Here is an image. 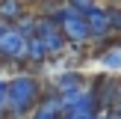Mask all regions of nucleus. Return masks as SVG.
<instances>
[{
	"instance_id": "f257e3e1",
	"label": "nucleus",
	"mask_w": 121,
	"mask_h": 119,
	"mask_svg": "<svg viewBox=\"0 0 121 119\" xmlns=\"http://www.w3.org/2000/svg\"><path fill=\"white\" fill-rule=\"evenodd\" d=\"M50 21L56 24L59 30H62V36H65V42H71V45H86V42H92V36H89V24H86V18L80 15V12H74L71 9V3H65V6H50Z\"/></svg>"
},
{
	"instance_id": "f03ea898",
	"label": "nucleus",
	"mask_w": 121,
	"mask_h": 119,
	"mask_svg": "<svg viewBox=\"0 0 121 119\" xmlns=\"http://www.w3.org/2000/svg\"><path fill=\"white\" fill-rule=\"evenodd\" d=\"M6 98H9V110L15 116H24L39 101V83L33 77H15L12 83H6Z\"/></svg>"
},
{
	"instance_id": "7ed1b4c3",
	"label": "nucleus",
	"mask_w": 121,
	"mask_h": 119,
	"mask_svg": "<svg viewBox=\"0 0 121 119\" xmlns=\"http://www.w3.org/2000/svg\"><path fill=\"white\" fill-rule=\"evenodd\" d=\"M35 39L41 42V48H44L47 57L62 54L65 45H68V42H65V36H62V30H59L50 18H39V21H35Z\"/></svg>"
},
{
	"instance_id": "20e7f679",
	"label": "nucleus",
	"mask_w": 121,
	"mask_h": 119,
	"mask_svg": "<svg viewBox=\"0 0 121 119\" xmlns=\"http://www.w3.org/2000/svg\"><path fill=\"white\" fill-rule=\"evenodd\" d=\"M86 24H89V36H92V42L106 39V36L112 33V24H109V6H98V3H95V9L86 15Z\"/></svg>"
},
{
	"instance_id": "39448f33",
	"label": "nucleus",
	"mask_w": 121,
	"mask_h": 119,
	"mask_svg": "<svg viewBox=\"0 0 121 119\" xmlns=\"http://www.w3.org/2000/svg\"><path fill=\"white\" fill-rule=\"evenodd\" d=\"M0 57L3 60H24L27 57V39L15 27H6V33L0 36Z\"/></svg>"
},
{
	"instance_id": "423d86ee",
	"label": "nucleus",
	"mask_w": 121,
	"mask_h": 119,
	"mask_svg": "<svg viewBox=\"0 0 121 119\" xmlns=\"http://www.w3.org/2000/svg\"><path fill=\"white\" fill-rule=\"evenodd\" d=\"M80 89H86V77L80 71H62L56 77V92L59 95H71V92H80Z\"/></svg>"
},
{
	"instance_id": "0eeeda50",
	"label": "nucleus",
	"mask_w": 121,
	"mask_h": 119,
	"mask_svg": "<svg viewBox=\"0 0 121 119\" xmlns=\"http://www.w3.org/2000/svg\"><path fill=\"white\" fill-rule=\"evenodd\" d=\"M59 116H62V98H59V92H47L33 119H59Z\"/></svg>"
},
{
	"instance_id": "6e6552de",
	"label": "nucleus",
	"mask_w": 121,
	"mask_h": 119,
	"mask_svg": "<svg viewBox=\"0 0 121 119\" xmlns=\"http://www.w3.org/2000/svg\"><path fill=\"white\" fill-rule=\"evenodd\" d=\"M100 63H104L106 69L118 71L121 69V51H115V48H112V51H104V54H100Z\"/></svg>"
},
{
	"instance_id": "1a4fd4ad",
	"label": "nucleus",
	"mask_w": 121,
	"mask_h": 119,
	"mask_svg": "<svg viewBox=\"0 0 121 119\" xmlns=\"http://www.w3.org/2000/svg\"><path fill=\"white\" fill-rule=\"evenodd\" d=\"M18 12H21V3H0V18H3V24L9 21V18H18Z\"/></svg>"
},
{
	"instance_id": "9d476101",
	"label": "nucleus",
	"mask_w": 121,
	"mask_h": 119,
	"mask_svg": "<svg viewBox=\"0 0 121 119\" xmlns=\"http://www.w3.org/2000/svg\"><path fill=\"white\" fill-rule=\"evenodd\" d=\"M109 24L112 33H121V6H109Z\"/></svg>"
},
{
	"instance_id": "9b49d317",
	"label": "nucleus",
	"mask_w": 121,
	"mask_h": 119,
	"mask_svg": "<svg viewBox=\"0 0 121 119\" xmlns=\"http://www.w3.org/2000/svg\"><path fill=\"white\" fill-rule=\"evenodd\" d=\"M9 113V98H6V83L0 80V119Z\"/></svg>"
},
{
	"instance_id": "f8f14e48",
	"label": "nucleus",
	"mask_w": 121,
	"mask_h": 119,
	"mask_svg": "<svg viewBox=\"0 0 121 119\" xmlns=\"http://www.w3.org/2000/svg\"><path fill=\"white\" fill-rule=\"evenodd\" d=\"M98 119H121V113H109V116H98Z\"/></svg>"
},
{
	"instance_id": "ddd939ff",
	"label": "nucleus",
	"mask_w": 121,
	"mask_h": 119,
	"mask_svg": "<svg viewBox=\"0 0 121 119\" xmlns=\"http://www.w3.org/2000/svg\"><path fill=\"white\" fill-rule=\"evenodd\" d=\"M59 119H68V116H65V113H62V116H59Z\"/></svg>"
}]
</instances>
